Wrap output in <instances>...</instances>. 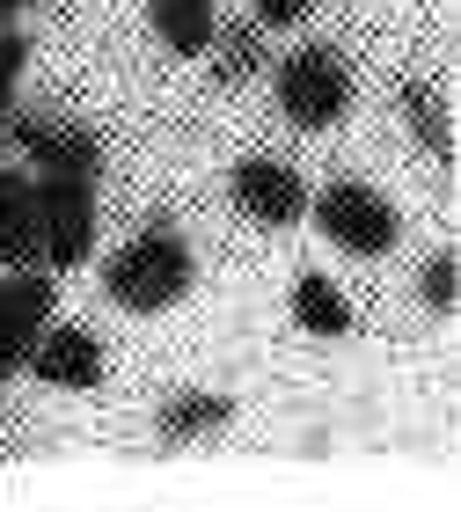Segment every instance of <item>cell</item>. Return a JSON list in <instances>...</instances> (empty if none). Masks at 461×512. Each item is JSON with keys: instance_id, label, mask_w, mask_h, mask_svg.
I'll return each mask as SVG.
<instances>
[{"instance_id": "5", "label": "cell", "mask_w": 461, "mask_h": 512, "mask_svg": "<svg viewBox=\"0 0 461 512\" xmlns=\"http://www.w3.org/2000/svg\"><path fill=\"white\" fill-rule=\"evenodd\" d=\"M0 147H15V161H30L37 176H88V183L103 176V139L74 118H52V110H8Z\"/></svg>"}, {"instance_id": "10", "label": "cell", "mask_w": 461, "mask_h": 512, "mask_svg": "<svg viewBox=\"0 0 461 512\" xmlns=\"http://www.w3.org/2000/svg\"><path fill=\"white\" fill-rule=\"evenodd\" d=\"M147 22H154L161 52L205 59V44H213V30H220V8L213 0H147Z\"/></svg>"}, {"instance_id": "4", "label": "cell", "mask_w": 461, "mask_h": 512, "mask_svg": "<svg viewBox=\"0 0 461 512\" xmlns=\"http://www.w3.org/2000/svg\"><path fill=\"white\" fill-rule=\"evenodd\" d=\"M103 213H96V183L88 176H37V242L44 271H81L96 256Z\"/></svg>"}, {"instance_id": "9", "label": "cell", "mask_w": 461, "mask_h": 512, "mask_svg": "<svg viewBox=\"0 0 461 512\" xmlns=\"http://www.w3.org/2000/svg\"><path fill=\"white\" fill-rule=\"evenodd\" d=\"M154 425H161L169 447H183V439H213V432L235 425V395H220V388H176L169 403H161Z\"/></svg>"}, {"instance_id": "16", "label": "cell", "mask_w": 461, "mask_h": 512, "mask_svg": "<svg viewBox=\"0 0 461 512\" xmlns=\"http://www.w3.org/2000/svg\"><path fill=\"white\" fill-rule=\"evenodd\" d=\"M249 8H257V30H301L315 0H249Z\"/></svg>"}, {"instance_id": "6", "label": "cell", "mask_w": 461, "mask_h": 512, "mask_svg": "<svg viewBox=\"0 0 461 512\" xmlns=\"http://www.w3.org/2000/svg\"><path fill=\"white\" fill-rule=\"evenodd\" d=\"M227 191H235V213H249L257 227H271V235L308 220V176L279 154H242L235 176H227Z\"/></svg>"}, {"instance_id": "17", "label": "cell", "mask_w": 461, "mask_h": 512, "mask_svg": "<svg viewBox=\"0 0 461 512\" xmlns=\"http://www.w3.org/2000/svg\"><path fill=\"white\" fill-rule=\"evenodd\" d=\"M37 0H0V22H15V15H30Z\"/></svg>"}, {"instance_id": "11", "label": "cell", "mask_w": 461, "mask_h": 512, "mask_svg": "<svg viewBox=\"0 0 461 512\" xmlns=\"http://www.w3.org/2000/svg\"><path fill=\"white\" fill-rule=\"evenodd\" d=\"M293 322H301L308 337H352V300H344L337 278H322V271H301L293 278Z\"/></svg>"}, {"instance_id": "15", "label": "cell", "mask_w": 461, "mask_h": 512, "mask_svg": "<svg viewBox=\"0 0 461 512\" xmlns=\"http://www.w3.org/2000/svg\"><path fill=\"white\" fill-rule=\"evenodd\" d=\"M22 66H30V37H22L15 22H0V125H8V110H15V81H22Z\"/></svg>"}, {"instance_id": "1", "label": "cell", "mask_w": 461, "mask_h": 512, "mask_svg": "<svg viewBox=\"0 0 461 512\" xmlns=\"http://www.w3.org/2000/svg\"><path fill=\"white\" fill-rule=\"evenodd\" d=\"M191 242L176 235V220L169 213H154L140 235H132L125 249H110L103 256V293L118 300L125 315H169L183 293H191Z\"/></svg>"}, {"instance_id": "12", "label": "cell", "mask_w": 461, "mask_h": 512, "mask_svg": "<svg viewBox=\"0 0 461 512\" xmlns=\"http://www.w3.org/2000/svg\"><path fill=\"white\" fill-rule=\"evenodd\" d=\"M396 103H403V118H410V139L432 154V161H454V125H447V103H440V88H425L418 74H410L396 88Z\"/></svg>"}, {"instance_id": "3", "label": "cell", "mask_w": 461, "mask_h": 512, "mask_svg": "<svg viewBox=\"0 0 461 512\" xmlns=\"http://www.w3.org/2000/svg\"><path fill=\"white\" fill-rule=\"evenodd\" d=\"M271 96H279V110L301 132H330L352 118V66H344L337 44H301V52L279 59V74H271Z\"/></svg>"}, {"instance_id": "8", "label": "cell", "mask_w": 461, "mask_h": 512, "mask_svg": "<svg viewBox=\"0 0 461 512\" xmlns=\"http://www.w3.org/2000/svg\"><path fill=\"white\" fill-rule=\"evenodd\" d=\"M0 271H44L37 169H30V161H0Z\"/></svg>"}, {"instance_id": "14", "label": "cell", "mask_w": 461, "mask_h": 512, "mask_svg": "<svg viewBox=\"0 0 461 512\" xmlns=\"http://www.w3.org/2000/svg\"><path fill=\"white\" fill-rule=\"evenodd\" d=\"M454 293H461V264H454V249H432V264L418 271V300L432 315H454Z\"/></svg>"}, {"instance_id": "2", "label": "cell", "mask_w": 461, "mask_h": 512, "mask_svg": "<svg viewBox=\"0 0 461 512\" xmlns=\"http://www.w3.org/2000/svg\"><path fill=\"white\" fill-rule=\"evenodd\" d=\"M308 220L330 249L359 256V264H381V256L403 242V213L381 191H366L359 176H337V183H322V191H308Z\"/></svg>"}, {"instance_id": "13", "label": "cell", "mask_w": 461, "mask_h": 512, "mask_svg": "<svg viewBox=\"0 0 461 512\" xmlns=\"http://www.w3.org/2000/svg\"><path fill=\"white\" fill-rule=\"evenodd\" d=\"M205 59H213V81L220 88H242L249 74H264V30H249V22H220L213 44H205Z\"/></svg>"}, {"instance_id": "7", "label": "cell", "mask_w": 461, "mask_h": 512, "mask_svg": "<svg viewBox=\"0 0 461 512\" xmlns=\"http://www.w3.org/2000/svg\"><path fill=\"white\" fill-rule=\"evenodd\" d=\"M22 374L44 381V388H103L110 374V359H103V337L96 330H81V322H44L37 344H30V359H22Z\"/></svg>"}]
</instances>
